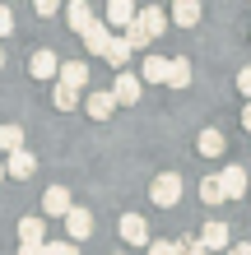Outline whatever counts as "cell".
<instances>
[{
    "mask_svg": "<svg viewBox=\"0 0 251 255\" xmlns=\"http://www.w3.org/2000/svg\"><path fill=\"white\" fill-rule=\"evenodd\" d=\"M116 255H126V251H116Z\"/></svg>",
    "mask_w": 251,
    "mask_h": 255,
    "instance_id": "cell-37",
    "label": "cell"
},
{
    "mask_svg": "<svg viewBox=\"0 0 251 255\" xmlns=\"http://www.w3.org/2000/svg\"><path fill=\"white\" fill-rule=\"evenodd\" d=\"M5 176H9V172H5V158H0V181H5Z\"/></svg>",
    "mask_w": 251,
    "mask_h": 255,
    "instance_id": "cell-35",
    "label": "cell"
},
{
    "mask_svg": "<svg viewBox=\"0 0 251 255\" xmlns=\"http://www.w3.org/2000/svg\"><path fill=\"white\" fill-rule=\"evenodd\" d=\"M116 107H121V102H116V93H112V88H93V93L84 98V112L93 116V121H107Z\"/></svg>",
    "mask_w": 251,
    "mask_h": 255,
    "instance_id": "cell-4",
    "label": "cell"
},
{
    "mask_svg": "<svg viewBox=\"0 0 251 255\" xmlns=\"http://www.w3.org/2000/svg\"><path fill=\"white\" fill-rule=\"evenodd\" d=\"M0 65H5V51H0Z\"/></svg>",
    "mask_w": 251,
    "mask_h": 255,
    "instance_id": "cell-36",
    "label": "cell"
},
{
    "mask_svg": "<svg viewBox=\"0 0 251 255\" xmlns=\"http://www.w3.org/2000/svg\"><path fill=\"white\" fill-rule=\"evenodd\" d=\"M219 181H224V195H228V200L251 195V176H247V167H238V162H228V167L219 172Z\"/></svg>",
    "mask_w": 251,
    "mask_h": 255,
    "instance_id": "cell-3",
    "label": "cell"
},
{
    "mask_svg": "<svg viewBox=\"0 0 251 255\" xmlns=\"http://www.w3.org/2000/svg\"><path fill=\"white\" fill-rule=\"evenodd\" d=\"M149 200H154L158 209L182 204V176H177V172H158V176H154V186H149Z\"/></svg>",
    "mask_w": 251,
    "mask_h": 255,
    "instance_id": "cell-1",
    "label": "cell"
},
{
    "mask_svg": "<svg viewBox=\"0 0 251 255\" xmlns=\"http://www.w3.org/2000/svg\"><path fill=\"white\" fill-rule=\"evenodd\" d=\"M228 255H251V242H242V246H228Z\"/></svg>",
    "mask_w": 251,
    "mask_h": 255,
    "instance_id": "cell-32",
    "label": "cell"
},
{
    "mask_svg": "<svg viewBox=\"0 0 251 255\" xmlns=\"http://www.w3.org/2000/svg\"><path fill=\"white\" fill-rule=\"evenodd\" d=\"M135 14H140L135 0H107V23H112V28H126Z\"/></svg>",
    "mask_w": 251,
    "mask_h": 255,
    "instance_id": "cell-17",
    "label": "cell"
},
{
    "mask_svg": "<svg viewBox=\"0 0 251 255\" xmlns=\"http://www.w3.org/2000/svg\"><path fill=\"white\" fill-rule=\"evenodd\" d=\"M200 246H205V251H228V246H233V228H228L224 218H210V223L200 228Z\"/></svg>",
    "mask_w": 251,
    "mask_h": 255,
    "instance_id": "cell-2",
    "label": "cell"
},
{
    "mask_svg": "<svg viewBox=\"0 0 251 255\" xmlns=\"http://www.w3.org/2000/svg\"><path fill=\"white\" fill-rule=\"evenodd\" d=\"M238 88H242V98H251V65L238 70Z\"/></svg>",
    "mask_w": 251,
    "mask_h": 255,
    "instance_id": "cell-30",
    "label": "cell"
},
{
    "mask_svg": "<svg viewBox=\"0 0 251 255\" xmlns=\"http://www.w3.org/2000/svg\"><path fill=\"white\" fill-rule=\"evenodd\" d=\"M28 74H33V79H51V74H61V56L56 51H33V61H28Z\"/></svg>",
    "mask_w": 251,
    "mask_h": 255,
    "instance_id": "cell-11",
    "label": "cell"
},
{
    "mask_svg": "<svg viewBox=\"0 0 251 255\" xmlns=\"http://www.w3.org/2000/svg\"><path fill=\"white\" fill-rule=\"evenodd\" d=\"M61 79H65L70 88H84V84H88V61H65V65H61Z\"/></svg>",
    "mask_w": 251,
    "mask_h": 255,
    "instance_id": "cell-21",
    "label": "cell"
},
{
    "mask_svg": "<svg viewBox=\"0 0 251 255\" xmlns=\"http://www.w3.org/2000/svg\"><path fill=\"white\" fill-rule=\"evenodd\" d=\"M51 98H56V112H75L79 102H84V98H79V88H70L65 79L56 84V93H51Z\"/></svg>",
    "mask_w": 251,
    "mask_h": 255,
    "instance_id": "cell-20",
    "label": "cell"
},
{
    "mask_svg": "<svg viewBox=\"0 0 251 255\" xmlns=\"http://www.w3.org/2000/svg\"><path fill=\"white\" fill-rule=\"evenodd\" d=\"M200 14H205L200 0H172V23H177V28H196Z\"/></svg>",
    "mask_w": 251,
    "mask_h": 255,
    "instance_id": "cell-12",
    "label": "cell"
},
{
    "mask_svg": "<svg viewBox=\"0 0 251 255\" xmlns=\"http://www.w3.org/2000/svg\"><path fill=\"white\" fill-rule=\"evenodd\" d=\"M121 33H126V42H130V47H135V51H144V47H149V42H154V37H149V33H144V28L135 23V19H130V23L121 28Z\"/></svg>",
    "mask_w": 251,
    "mask_h": 255,
    "instance_id": "cell-25",
    "label": "cell"
},
{
    "mask_svg": "<svg viewBox=\"0 0 251 255\" xmlns=\"http://www.w3.org/2000/svg\"><path fill=\"white\" fill-rule=\"evenodd\" d=\"M191 84V61H172L168 65V88H186Z\"/></svg>",
    "mask_w": 251,
    "mask_h": 255,
    "instance_id": "cell-24",
    "label": "cell"
},
{
    "mask_svg": "<svg viewBox=\"0 0 251 255\" xmlns=\"http://www.w3.org/2000/svg\"><path fill=\"white\" fill-rule=\"evenodd\" d=\"M107 28H112L107 19H93V23H88L84 33H79V37H84V47H88V56H102V51H107V42H112V33H107Z\"/></svg>",
    "mask_w": 251,
    "mask_h": 255,
    "instance_id": "cell-9",
    "label": "cell"
},
{
    "mask_svg": "<svg viewBox=\"0 0 251 255\" xmlns=\"http://www.w3.org/2000/svg\"><path fill=\"white\" fill-rule=\"evenodd\" d=\"M242 126L251 130V102H247V107H242Z\"/></svg>",
    "mask_w": 251,
    "mask_h": 255,
    "instance_id": "cell-33",
    "label": "cell"
},
{
    "mask_svg": "<svg viewBox=\"0 0 251 255\" xmlns=\"http://www.w3.org/2000/svg\"><path fill=\"white\" fill-rule=\"evenodd\" d=\"M42 237H47V223L42 218H23L19 223V242L23 246H42Z\"/></svg>",
    "mask_w": 251,
    "mask_h": 255,
    "instance_id": "cell-19",
    "label": "cell"
},
{
    "mask_svg": "<svg viewBox=\"0 0 251 255\" xmlns=\"http://www.w3.org/2000/svg\"><path fill=\"white\" fill-rule=\"evenodd\" d=\"M130 56H135V47H130V42H126V33H121V37H112V42H107L102 61H107V65H116V70H126V65H130Z\"/></svg>",
    "mask_w": 251,
    "mask_h": 255,
    "instance_id": "cell-14",
    "label": "cell"
},
{
    "mask_svg": "<svg viewBox=\"0 0 251 255\" xmlns=\"http://www.w3.org/2000/svg\"><path fill=\"white\" fill-rule=\"evenodd\" d=\"M65 23L75 28V33H84V28L93 23V9H88V0H70V5H65Z\"/></svg>",
    "mask_w": 251,
    "mask_h": 255,
    "instance_id": "cell-18",
    "label": "cell"
},
{
    "mask_svg": "<svg viewBox=\"0 0 251 255\" xmlns=\"http://www.w3.org/2000/svg\"><path fill=\"white\" fill-rule=\"evenodd\" d=\"M168 65H172V61H163V56H144L140 79H144V84H168Z\"/></svg>",
    "mask_w": 251,
    "mask_h": 255,
    "instance_id": "cell-16",
    "label": "cell"
},
{
    "mask_svg": "<svg viewBox=\"0 0 251 255\" xmlns=\"http://www.w3.org/2000/svg\"><path fill=\"white\" fill-rule=\"evenodd\" d=\"M200 200L205 204H224L228 200V195H224V181H219V176H205V181H200Z\"/></svg>",
    "mask_w": 251,
    "mask_h": 255,
    "instance_id": "cell-22",
    "label": "cell"
},
{
    "mask_svg": "<svg viewBox=\"0 0 251 255\" xmlns=\"http://www.w3.org/2000/svg\"><path fill=\"white\" fill-rule=\"evenodd\" d=\"M112 93H116V102H121V107H130V102H140L144 79H140V74H130V70H121V74H116V84H112Z\"/></svg>",
    "mask_w": 251,
    "mask_h": 255,
    "instance_id": "cell-7",
    "label": "cell"
},
{
    "mask_svg": "<svg viewBox=\"0 0 251 255\" xmlns=\"http://www.w3.org/2000/svg\"><path fill=\"white\" fill-rule=\"evenodd\" d=\"M135 23H140L144 33H149V37H158V33H163V28H168V14L158 9V5H144V9L135 14Z\"/></svg>",
    "mask_w": 251,
    "mask_h": 255,
    "instance_id": "cell-15",
    "label": "cell"
},
{
    "mask_svg": "<svg viewBox=\"0 0 251 255\" xmlns=\"http://www.w3.org/2000/svg\"><path fill=\"white\" fill-rule=\"evenodd\" d=\"M65 232H70V242H88V237H93V214H88V209H70Z\"/></svg>",
    "mask_w": 251,
    "mask_h": 255,
    "instance_id": "cell-10",
    "label": "cell"
},
{
    "mask_svg": "<svg viewBox=\"0 0 251 255\" xmlns=\"http://www.w3.org/2000/svg\"><path fill=\"white\" fill-rule=\"evenodd\" d=\"M224 148H228V139H224V130H200V139H196V153L200 158H219V153H224Z\"/></svg>",
    "mask_w": 251,
    "mask_h": 255,
    "instance_id": "cell-13",
    "label": "cell"
},
{
    "mask_svg": "<svg viewBox=\"0 0 251 255\" xmlns=\"http://www.w3.org/2000/svg\"><path fill=\"white\" fill-rule=\"evenodd\" d=\"M23 148V126H0V153Z\"/></svg>",
    "mask_w": 251,
    "mask_h": 255,
    "instance_id": "cell-23",
    "label": "cell"
},
{
    "mask_svg": "<svg viewBox=\"0 0 251 255\" xmlns=\"http://www.w3.org/2000/svg\"><path fill=\"white\" fill-rule=\"evenodd\" d=\"M70 209H75V200H70L65 186H47V190H42V214H47V218H65Z\"/></svg>",
    "mask_w": 251,
    "mask_h": 255,
    "instance_id": "cell-6",
    "label": "cell"
},
{
    "mask_svg": "<svg viewBox=\"0 0 251 255\" xmlns=\"http://www.w3.org/2000/svg\"><path fill=\"white\" fill-rule=\"evenodd\" d=\"M5 172L14 176V181H28V176L37 172V158L28 153V148H14V153H5Z\"/></svg>",
    "mask_w": 251,
    "mask_h": 255,
    "instance_id": "cell-8",
    "label": "cell"
},
{
    "mask_svg": "<svg viewBox=\"0 0 251 255\" xmlns=\"http://www.w3.org/2000/svg\"><path fill=\"white\" fill-rule=\"evenodd\" d=\"M33 9L42 14V19H51V14H61V0H33Z\"/></svg>",
    "mask_w": 251,
    "mask_h": 255,
    "instance_id": "cell-27",
    "label": "cell"
},
{
    "mask_svg": "<svg viewBox=\"0 0 251 255\" xmlns=\"http://www.w3.org/2000/svg\"><path fill=\"white\" fill-rule=\"evenodd\" d=\"M47 255H79V251H75V242L65 237V242H47Z\"/></svg>",
    "mask_w": 251,
    "mask_h": 255,
    "instance_id": "cell-26",
    "label": "cell"
},
{
    "mask_svg": "<svg viewBox=\"0 0 251 255\" xmlns=\"http://www.w3.org/2000/svg\"><path fill=\"white\" fill-rule=\"evenodd\" d=\"M186 255H219V251H205V246H191Z\"/></svg>",
    "mask_w": 251,
    "mask_h": 255,
    "instance_id": "cell-34",
    "label": "cell"
},
{
    "mask_svg": "<svg viewBox=\"0 0 251 255\" xmlns=\"http://www.w3.org/2000/svg\"><path fill=\"white\" fill-rule=\"evenodd\" d=\"M19 255H47V242L42 246H19Z\"/></svg>",
    "mask_w": 251,
    "mask_h": 255,
    "instance_id": "cell-31",
    "label": "cell"
},
{
    "mask_svg": "<svg viewBox=\"0 0 251 255\" xmlns=\"http://www.w3.org/2000/svg\"><path fill=\"white\" fill-rule=\"evenodd\" d=\"M9 33H14V9L0 5V37H9Z\"/></svg>",
    "mask_w": 251,
    "mask_h": 255,
    "instance_id": "cell-29",
    "label": "cell"
},
{
    "mask_svg": "<svg viewBox=\"0 0 251 255\" xmlns=\"http://www.w3.org/2000/svg\"><path fill=\"white\" fill-rule=\"evenodd\" d=\"M149 255H182L177 242H149Z\"/></svg>",
    "mask_w": 251,
    "mask_h": 255,
    "instance_id": "cell-28",
    "label": "cell"
},
{
    "mask_svg": "<svg viewBox=\"0 0 251 255\" xmlns=\"http://www.w3.org/2000/svg\"><path fill=\"white\" fill-rule=\"evenodd\" d=\"M116 228H121V242H126V246H149V242H154V237H149V223H144L140 214H121Z\"/></svg>",
    "mask_w": 251,
    "mask_h": 255,
    "instance_id": "cell-5",
    "label": "cell"
}]
</instances>
